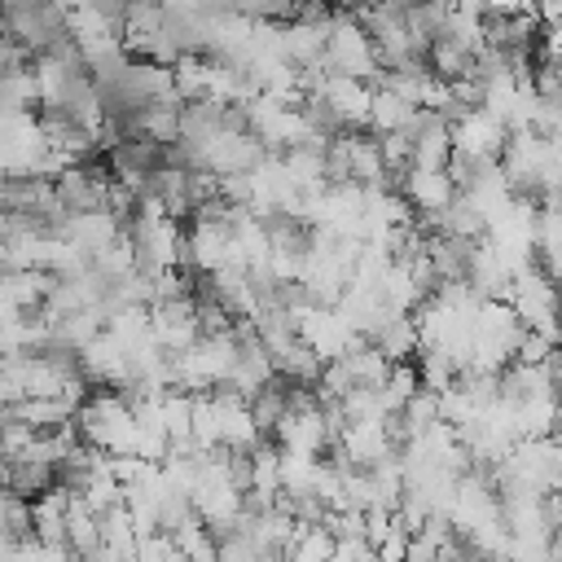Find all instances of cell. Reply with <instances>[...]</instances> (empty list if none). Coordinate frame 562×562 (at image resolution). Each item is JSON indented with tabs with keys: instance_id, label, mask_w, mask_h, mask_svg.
<instances>
[{
	"instance_id": "1",
	"label": "cell",
	"mask_w": 562,
	"mask_h": 562,
	"mask_svg": "<svg viewBox=\"0 0 562 562\" xmlns=\"http://www.w3.org/2000/svg\"><path fill=\"white\" fill-rule=\"evenodd\" d=\"M321 57H325L329 70H338V75H356V79H364V83H373L378 70H382V66L373 61V44H369V35H364V26L356 22L351 9H334Z\"/></svg>"
},
{
	"instance_id": "2",
	"label": "cell",
	"mask_w": 562,
	"mask_h": 562,
	"mask_svg": "<svg viewBox=\"0 0 562 562\" xmlns=\"http://www.w3.org/2000/svg\"><path fill=\"white\" fill-rule=\"evenodd\" d=\"M505 303L518 312V321L536 334H549L553 338V277L536 263H522L518 272H509V285H505Z\"/></svg>"
},
{
	"instance_id": "3",
	"label": "cell",
	"mask_w": 562,
	"mask_h": 562,
	"mask_svg": "<svg viewBox=\"0 0 562 562\" xmlns=\"http://www.w3.org/2000/svg\"><path fill=\"white\" fill-rule=\"evenodd\" d=\"M404 140H408V167H443L448 154H452V140H448V119H439L435 110L417 105L408 119H404Z\"/></svg>"
},
{
	"instance_id": "4",
	"label": "cell",
	"mask_w": 562,
	"mask_h": 562,
	"mask_svg": "<svg viewBox=\"0 0 562 562\" xmlns=\"http://www.w3.org/2000/svg\"><path fill=\"white\" fill-rule=\"evenodd\" d=\"M75 364H79V373L88 378V386H114V382L127 378V351H123V342H119L114 334H105V329H97L92 338H83V342L75 347Z\"/></svg>"
},
{
	"instance_id": "5",
	"label": "cell",
	"mask_w": 562,
	"mask_h": 562,
	"mask_svg": "<svg viewBox=\"0 0 562 562\" xmlns=\"http://www.w3.org/2000/svg\"><path fill=\"white\" fill-rule=\"evenodd\" d=\"M505 136H509L505 123H501L496 114H487L483 105H474V110H465L461 119L448 123V140H452L457 154H483V158H496L501 145H505Z\"/></svg>"
},
{
	"instance_id": "6",
	"label": "cell",
	"mask_w": 562,
	"mask_h": 562,
	"mask_svg": "<svg viewBox=\"0 0 562 562\" xmlns=\"http://www.w3.org/2000/svg\"><path fill=\"white\" fill-rule=\"evenodd\" d=\"M272 443L285 448V452L321 457L329 439H325V422H321L316 404H312V408H285V413L277 417V426H272Z\"/></svg>"
},
{
	"instance_id": "7",
	"label": "cell",
	"mask_w": 562,
	"mask_h": 562,
	"mask_svg": "<svg viewBox=\"0 0 562 562\" xmlns=\"http://www.w3.org/2000/svg\"><path fill=\"white\" fill-rule=\"evenodd\" d=\"M149 334L162 351H180L198 338V321H193V299H162L149 303Z\"/></svg>"
},
{
	"instance_id": "8",
	"label": "cell",
	"mask_w": 562,
	"mask_h": 562,
	"mask_svg": "<svg viewBox=\"0 0 562 562\" xmlns=\"http://www.w3.org/2000/svg\"><path fill=\"white\" fill-rule=\"evenodd\" d=\"M123 233V224L105 211V206H92V211H70L57 228V237H66L70 246H79L83 255H97L101 246H110L114 237Z\"/></svg>"
},
{
	"instance_id": "9",
	"label": "cell",
	"mask_w": 562,
	"mask_h": 562,
	"mask_svg": "<svg viewBox=\"0 0 562 562\" xmlns=\"http://www.w3.org/2000/svg\"><path fill=\"white\" fill-rule=\"evenodd\" d=\"M364 342H373L386 360H413V351H417V325H413V312L382 307V316L373 321V329L364 334Z\"/></svg>"
},
{
	"instance_id": "10",
	"label": "cell",
	"mask_w": 562,
	"mask_h": 562,
	"mask_svg": "<svg viewBox=\"0 0 562 562\" xmlns=\"http://www.w3.org/2000/svg\"><path fill=\"white\" fill-rule=\"evenodd\" d=\"M369 92H373V88H369L364 79H356V75H338V70H329V79H325V88H321V97L342 114L347 127H364Z\"/></svg>"
},
{
	"instance_id": "11",
	"label": "cell",
	"mask_w": 562,
	"mask_h": 562,
	"mask_svg": "<svg viewBox=\"0 0 562 562\" xmlns=\"http://www.w3.org/2000/svg\"><path fill=\"white\" fill-rule=\"evenodd\" d=\"M479 299H505V285H509V268L492 255V246L479 237L470 259H465V277H461Z\"/></svg>"
},
{
	"instance_id": "12",
	"label": "cell",
	"mask_w": 562,
	"mask_h": 562,
	"mask_svg": "<svg viewBox=\"0 0 562 562\" xmlns=\"http://www.w3.org/2000/svg\"><path fill=\"white\" fill-rule=\"evenodd\" d=\"M57 479V470L48 465V461H35V457H9L4 461V470H0V483L9 487V492H18V496H40L48 483Z\"/></svg>"
},
{
	"instance_id": "13",
	"label": "cell",
	"mask_w": 562,
	"mask_h": 562,
	"mask_svg": "<svg viewBox=\"0 0 562 562\" xmlns=\"http://www.w3.org/2000/svg\"><path fill=\"white\" fill-rule=\"evenodd\" d=\"M35 105H40V83H35V70H31V66L0 70V114H13V110H35Z\"/></svg>"
},
{
	"instance_id": "14",
	"label": "cell",
	"mask_w": 562,
	"mask_h": 562,
	"mask_svg": "<svg viewBox=\"0 0 562 562\" xmlns=\"http://www.w3.org/2000/svg\"><path fill=\"white\" fill-rule=\"evenodd\" d=\"M413 110H417V105H408L400 92H391V88H373V92H369L364 127H369V132H395V127H404V119H408Z\"/></svg>"
},
{
	"instance_id": "15",
	"label": "cell",
	"mask_w": 562,
	"mask_h": 562,
	"mask_svg": "<svg viewBox=\"0 0 562 562\" xmlns=\"http://www.w3.org/2000/svg\"><path fill=\"white\" fill-rule=\"evenodd\" d=\"M285 558H299V562H321V558H334V536L325 522H294V536L285 544Z\"/></svg>"
},
{
	"instance_id": "16",
	"label": "cell",
	"mask_w": 562,
	"mask_h": 562,
	"mask_svg": "<svg viewBox=\"0 0 562 562\" xmlns=\"http://www.w3.org/2000/svg\"><path fill=\"white\" fill-rule=\"evenodd\" d=\"M189 439L202 448V452H211V448H220V413H215V404H211V395L206 391H193V413H189Z\"/></svg>"
},
{
	"instance_id": "17",
	"label": "cell",
	"mask_w": 562,
	"mask_h": 562,
	"mask_svg": "<svg viewBox=\"0 0 562 562\" xmlns=\"http://www.w3.org/2000/svg\"><path fill=\"white\" fill-rule=\"evenodd\" d=\"M171 540H176V553H180V558H198V562H211V558H215V540H211V531H206V522H202L198 514H189V518L171 531Z\"/></svg>"
},
{
	"instance_id": "18",
	"label": "cell",
	"mask_w": 562,
	"mask_h": 562,
	"mask_svg": "<svg viewBox=\"0 0 562 562\" xmlns=\"http://www.w3.org/2000/svg\"><path fill=\"white\" fill-rule=\"evenodd\" d=\"M334 558H373V544L364 536H334Z\"/></svg>"
}]
</instances>
